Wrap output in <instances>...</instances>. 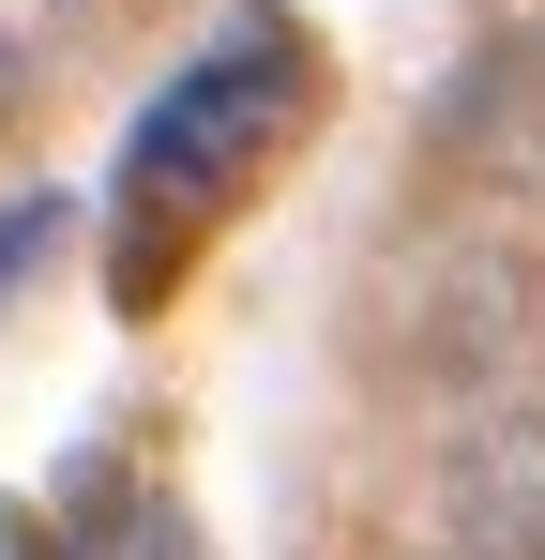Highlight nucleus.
<instances>
[{
	"label": "nucleus",
	"instance_id": "1",
	"mask_svg": "<svg viewBox=\"0 0 545 560\" xmlns=\"http://www.w3.org/2000/svg\"><path fill=\"white\" fill-rule=\"evenodd\" d=\"M288 121H303V31H288V15L212 31V61H182L167 92L137 106V137H121V258H137L121 288H137V303L167 288V243L258 167Z\"/></svg>",
	"mask_w": 545,
	"mask_h": 560
},
{
	"label": "nucleus",
	"instance_id": "2",
	"mask_svg": "<svg viewBox=\"0 0 545 560\" xmlns=\"http://www.w3.org/2000/svg\"><path fill=\"white\" fill-rule=\"evenodd\" d=\"M454 546L469 560H545V409H500L454 440Z\"/></svg>",
	"mask_w": 545,
	"mask_h": 560
}]
</instances>
